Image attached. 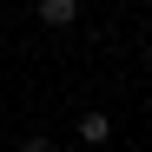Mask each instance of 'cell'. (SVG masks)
I'll return each instance as SVG.
<instances>
[{
	"instance_id": "3957f363",
	"label": "cell",
	"mask_w": 152,
	"mask_h": 152,
	"mask_svg": "<svg viewBox=\"0 0 152 152\" xmlns=\"http://www.w3.org/2000/svg\"><path fill=\"white\" fill-rule=\"evenodd\" d=\"M20 152H53V139H40V132H33V139H27V145H20Z\"/></svg>"
},
{
	"instance_id": "6da1fadb",
	"label": "cell",
	"mask_w": 152,
	"mask_h": 152,
	"mask_svg": "<svg viewBox=\"0 0 152 152\" xmlns=\"http://www.w3.org/2000/svg\"><path fill=\"white\" fill-rule=\"evenodd\" d=\"M40 20L46 27H73L80 20V0H40Z\"/></svg>"
},
{
	"instance_id": "7a4b0ae2",
	"label": "cell",
	"mask_w": 152,
	"mask_h": 152,
	"mask_svg": "<svg viewBox=\"0 0 152 152\" xmlns=\"http://www.w3.org/2000/svg\"><path fill=\"white\" fill-rule=\"evenodd\" d=\"M80 139H86V145H106V139H113V119H106V113H86V119H80Z\"/></svg>"
}]
</instances>
